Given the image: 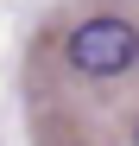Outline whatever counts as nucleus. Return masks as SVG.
<instances>
[{
    "mask_svg": "<svg viewBox=\"0 0 139 146\" xmlns=\"http://www.w3.org/2000/svg\"><path fill=\"white\" fill-rule=\"evenodd\" d=\"M133 57H139V32L114 13H95L70 32V64L82 76H120V70H133Z\"/></svg>",
    "mask_w": 139,
    "mask_h": 146,
    "instance_id": "obj_1",
    "label": "nucleus"
}]
</instances>
